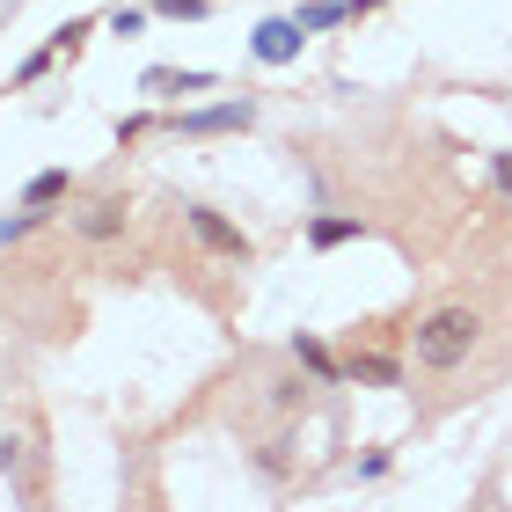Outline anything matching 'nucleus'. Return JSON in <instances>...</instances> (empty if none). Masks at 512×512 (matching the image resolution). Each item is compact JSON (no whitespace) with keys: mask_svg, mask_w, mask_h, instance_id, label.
Returning <instances> with one entry per match:
<instances>
[{"mask_svg":"<svg viewBox=\"0 0 512 512\" xmlns=\"http://www.w3.org/2000/svg\"><path fill=\"white\" fill-rule=\"evenodd\" d=\"M154 15H169V22H205V15H213V0H154Z\"/></svg>","mask_w":512,"mask_h":512,"instance_id":"obj_12","label":"nucleus"},{"mask_svg":"<svg viewBox=\"0 0 512 512\" xmlns=\"http://www.w3.org/2000/svg\"><path fill=\"white\" fill-rule=\"evenodd\" d=\"M300 44H308V30H300L293 15H271V22H256V30H249V52L264 59V66H293Z\"/></svg>","mask_w":512,"mask_h":512,"instance_id":"obj_2","label":"nucleus"},{"mask_svg":"<svg viewBox=\"0 0 512 512\" xmlns=\"http://www.w3.org/2000/svg\"><path fill=\"white\" fill-rule=\"evenodd\" d=\"M37 220H44V213H30V205H22V213H8V220H0V249H8V242H22Z\"/></svg>","mask_w":512,"mask_h":512,"instance_id":"obj_13","label":"nucleus"},{"mask_svg":"<svg viewBox=\"0 0 512 512\" xmlns=\"http://www.w3.org/2000/svg\"><path fill=\"white\" fill-rule=\"evenodd\" d=\"M191 235L213 249V256H242V264H249V235H242L235 220H220L213 205H191Z\"/></svg>","mask_w":512,"mask_h":512,"instance_id":"obj_4","label":"nucleus"},{"mask_svg":"<svg viewBox=\"0 0 512 512\" xmlns=\"http://www.w3.org/2000/svg\"><path fill=\"white\" fill-rule=\"evenodd\" d=\"M293 359H300V366H308V374H315V381H337V374H344V366H337L330 352H322V344H315V337H293Z\"/></svg>","mask_w":512,"mask_h":512,"instance_id":"obj_10","label":"nucleus"},{"mask_svg":"<svg viewBox=\"0 0 512 512\" xmlns=\"http://www.w3.org/2000/svg\"><path fill=\"white\" fill-rule=\"evenodd\" d=\"M66 191H74V176H66V169H37L30 183H22V205H30V213H44V205H59Z\"/></svg>","mask_w":512,"mask_h":512,"instance_id":"obj_6","label":"nucleus"},{"mask_svg":"<svg viewBox=\"0 0 512 512\" xmlns=\"http://www.w3.org/2000/svg\"><path fill=\"white\" fill-rule=\"evenodd\" d=\"M366 227L359 220H344V213H322V220H308V242L315 249H337V242H359Z\"/></svg>","mask_w":512,"mask_h":512,"instance_id":"obj_8","label":"nucleus"},{"mask_svg":"<svg viewBox=\"0 0 512 512\" xmlns=\"http://www.w3.org/2000/svg\"><path fill=\"white\" fill-rule=\"evenodd\" d=\"M110 30H118V37H139V30H147V15H139V8H118V15H110Z\"/></svg>","mask_w":512,"mask_h":512,"instance_id":"obj_16","label":"nucleus"},{"mask_svg":"<svg viewBox=\"0 0 512 512\" xmlns=\"http://www.w3.org/2000/svg\"><path fill=\"white\" fill-rule=\"evenodd\" d=\"M125 213H132L125 198H96V205L81 213V235H88V242H110V235H125Z\"/></svg>","mask_w":512,"mask_h":512,"instance_id":"obj_5","label":"nucleus"},{"mask_svg":"<svg viewBox=\"0 0 512 512\" xmlns=\"http://www.w3.org/2000/svg\"><path fill=\"white\" fill-rule=\"evenodd\" d=\"M476 308H439V315H425L417 322V366H432V374H454L461 359L476 352Z\"/></svg>","mask_w":512,"mask_h":512,"instance_id":"obj_1","label":"nucleus"},{"mask_svg":"<svg viewBox=\"0 0 512 512\" xmlns=\"http://www.w3.org/2000/svg\"><path fill=\"white\" fill-rule=\"evenodd\" d=\"M344 374H352V381H366V388H395V381H403V366H395V359H381V352H352V366H344Z\"/></svg>","mask_w":512,"mask_h":512,"instance_id":"obj_7","label":"nucleus"},{"mask_svg":"<svg viewBox=\"0 0 512 512\" xmlns=\"http://www.w3.org/2000/svg\"><path fill=\"white\" fill-rule=\"evenodd\" d=\"M344 15H352V8H344V0H300V15H293V22H300V30H308V37H315V30H337Z\"/></svg>","mask_w":512,"mask_h":512,"instance_id":"obj_9","label":"nucleus"},{"mask_svg":"<svg viewBox=\"0 0 512 512\" xmlns=\"http://www.w3.org/2000/svg\"><path fill=\"white\" fill-rule=\"evenodd\" d=\"M147 88H183V96H198V88H213V74H198V66H191V74H176V66H154Z\"/></svg>","mask_w":512,"mask_h":512,"instance_id":"obj_11","label":"nucleus"},{"mask_svg":"<svg viewBox=\"0 0 512 512\" xmlns=\"http://www.w3.org/2000/svg\"><path fill=\"white\" fill-rule=\"evenodd\" d=\"M242 125H256V103H249V96L213 103V110H183V118H176L183 139H213V132H242Z\"/></svg>","mask_w":512,"mask_h":512,"instance_id":"obj_3","label":"nucleus"},{"mask_svg":"<svg viewBox=\"0 0 512 512\" xmlns=\"http://www.w3.org/2000/svg\"><path fill=\"white\" fill-rule=\"evenodd\" d=\"M88 30H96V22H59V30H52V44H59V52H74V44H81Z\"/></svg>","mask_w":512,"mask_h":512,"instance_id":"obj_15","label":"nucleus"},{"mask_svg":"<svg viewBox=\"0 0 512 512\" xmlns=\"http://www.w3.org/2000/svg\"><path fill=\"white\" fill-rule=\"evenodd\" d=\"M52 52H59V44H44V52H30V59H22V66H15V88L44 81V66H52Z\"/></svg>","mask_w":512,"mask_h":512,"instance_id":"obj_14","label":"nucleus"},{"mask_svg":"<svg viewBox=\"0 0 512 512\" xmlns=\"http://www.w3.org/2000/svg\"><path fill=\"white\" fill-rule=\"evenodd\" d=\"M344 8H352V15H374V8H388V0H344Z\"/></svg>","mask_w":512,"mask_h":512,"instance_id":"obj_18","label":"nucleus"},{"mask_svg":"<svg viewBox=\"0 0 512 512\" xmlns=\"http://www.w3.org/2000/svg\"><path fill=\"white\" fill-rule=\"evenodd\" d=\"M300 395H308V381H278V388H271V403H278V410H293Z\"/></svg>","mask_w":512,"mask_h":512,"instance_id":"obj_17","label":"nucleus"}]
</instances>
